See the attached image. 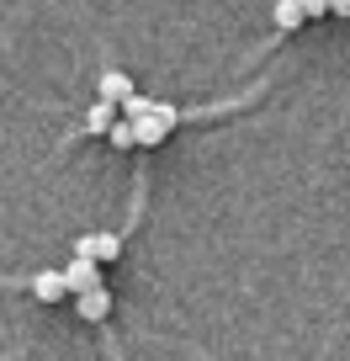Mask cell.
Returning a JSON list of instances; mask_svg holds the SVG:
<instances>
[{
  "mask_svg": "<svg viewBox=\"0 0 350 361\" xmlns=\"http://www.w3.org/2000/svg\"><path fill=\"white\" fill-rule=\"evenodd\" d=\"M96 266H101V260L75 255V260H69V271H64V287H69V293H91V287L101 282V276H96Z\"/></svg>",
  "mask_w": 350,
  "mask_h": 361,
  "instance_id": "cell-2",
  "label": "cell"
},
{
  "mask_svg": "<svg viewBox=\"0 0 350 361\" xmlns=\"http://www.w3.org/2000/svg\"><path fill=\"white\" fill-rule=\"evenodd\" d=\"M154 117H159V123H170V128L181 123V112H175V106H165V102H154Z\"/></svg>",
  "mask_w": 350,
  "mask_h": 361,
  "instance_id": "cell-11",
  "label": "cell"
},
{
  "mask_svg": "<svg viewBox=\"0 0 350 361\" xmlns=\"http://www.w3.org/2000/svg\"><path fill=\"white\" fill-rule=\"evenodd\" d=\"M149 106H154V102H149V96H138V90H133V96H127V102H123V112H127V117H133V123H138V117H149Z\"/></svg>",
  "mask_w": 350,
  "mask_h": 361,
  "instance_id": "cell-10",
  "label": "cell"
},
{
  "mask_svg": "<svg viewBox=\"0 0 350 361\" xmlns=\"http://www.w3.org/2000/svg\"><path fill=\"white\" fill-rule=\"evenodd\" d=\"M271 16H276V27H282V32H297V27L308 22V16H303V0H276Z\"/></svg>",
  "mask_w": 350,
  "mask_h": 361,
  "instance_id": "cell-8",
  "label": "cell"
},
{
  "mask_svg": "<svg viewBox=\"0 0 350 361\" xmlns=\"http://www.w3.org/2000/svg\"><path fill=\"white\" fill-rule=\"evenodd\" d=\"M75 303H80V319H91V324H101V319L112 314V293H106L101 282H96L91 293H75Z\"/></svg>",
  "mask_w": 350,
  "mask_h": 361,
  "instance_id": "cell-3",
  "label": "cell"
},
{
  "mask_svg": "<svg viewBox=\"0 0 350 361\" xmlns=\"http://www.w3.org/2000/svg\"><path fill=\"white\" fill-rule=\"evenodd\" d=\"M133 90H138V85L123 75V69H106V75L96 80V96H101V102H117V106H123L127 96H133Z\"/></svg>",
  "mask_w": 350,
  "mask_h": 361,
  "instance_id": "cell-4",
  "label": "cell"
},
{
  "mask_svg": "<svg viewBox=\"0 0 350 361\" xmlns=\"http://www.w3.org/2000/svg\"><path fill=\"white\" fill-rule=\"evenodd\" d=\"M75 255L117 260V255H123V239H117V234H80V239H75Z\"/></svg>",
  "mask_w": 350,
  "mask_h": 361,
  "instance_id": "cell-1",
  "label": "cell"
},
{
  "mask_svg": "<svg viewBox=\"0 0 350 361\" xmlns=\"http://www.w3.org/2000/svg\"><path fill=\"white\" fill-rule=\"evenodd\" d=\"M303 16L313 22V16H329V0H303Z\"/></svg>",
  "mask_w": 350,
  "mask_h": 361,
  "instance_id": "cell-12",
  "label": "cell"
},
{
  "mask_svg": "<svg viewBox=\"0 0 350 361\" xmlns=\"http://www.w3.org/2000/svg\"><path fill=\"white\" fill-rule=\"evenodd\" d=\"M133 133H138V149H159L170 138V123H159L154 117V106H149V117H138L133 123Z\"/></svg>",
  "mask_w": 350,
  "mask_h": 361,
  "instance_id": "cell-5",
  "label": "cell"
},
{
  "mask_svg": "<svg viewBox=\"0 0 350 361\" xmlns=\"http://www.w3.org/2000/svg\"><path fill=\"white\" fill-rule=\"evenodd\" d=\"M106 138H112L117 149H138V133H133V117H127V123H112V128H106Z\"/></svg>",
  "mask_w": 350,
  "mask_h": 361,
  "instance_id": "cell-9",
  "label": "cell"
},
{
  "mask_svg": "<svg viewBox=\"0 0 350 361\" xmlns=\"http://www.w3.org/2000/svg\"><path fill=\"white\" fill-rule=\"evenodd\" d=\"M329 16H345L350 22V0H329Z\"/></svg>",
  "mask_w": 350,
  "mask_h": 361,
  "instance_id": "cell-13",
  "label": "cell"
},
{
  "mask_svg": "<svg viewBox=\"0 0 350 361\" xmlns=\"http://www.w3.org/2000/svg\"><path fill=\"white\" fill-rule=\"evenodd\" d=\"M112 123H117V102H101V96H96L91 112H85V133H106Z\"/></svg>",
  "mask_w": 350,
  "mask_h": 361,
  "instance_id": "cell-7",
  "label": "cell"
},
{
  "mask_svg": "<svg viewBox=\"0 0 350 361\" xmlns=\"http://www.w3.org/2000/svg\"><path fill=\"white\" fill-rule=\"evenodd\" d=\"M64 293H69L64 271H37V276H32V298H37V303H58Z\"/></svg>",
  "mask_w": 350,
  "mask_h": 361,
  "instance_id": "cell-6",
  "label": "cell"
}]
</instances>
